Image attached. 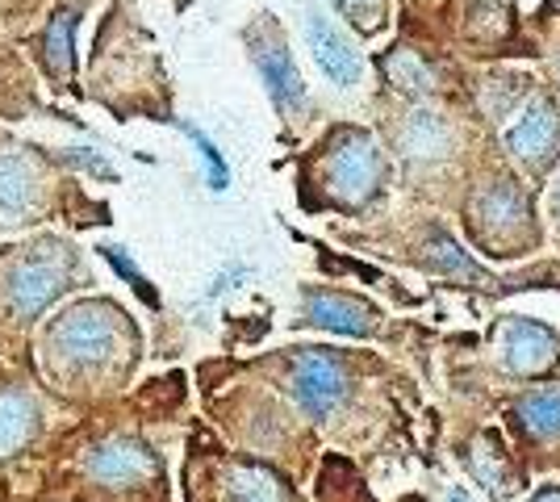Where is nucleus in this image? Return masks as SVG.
<instances>
[{
  "label": "nucleus",
  "instance_id": "obj_1",
  "mask_svg": "<svg viewBox=\"0 0 560 502\" xmlns=\"http://www.w3.org/2000/svg\"><path fill=\"white\" fill-rule=\"evenodd\" d=\"M381 180V151L369 135H343L335 151L327 155V189L335 201L343 206H360L369 201Z\"/></svg>",
  "mask_w": 560,
  "mask_h": 502
},
{
  "label": "nucleus",
  "instance_id": "obj_2",
  "mask_svg": "<svg viewBox=\"0 0 560 502\" xmlns=\"http://www.w3.org/2000/svg\"><path fill=\"white\" fill-rule=\"evenodd\" d=\"M55 352H63L68 364H101L117 348V318L96 302L71 306L59 323H55Z\"/></svg>",
  "mask_w": 560,
  "mask_h": 502
},
{
  "label": "nucleus",
  "instance_id": "obj_3",
  "mask_svg": "<svg viewBox=\"0 0 560 502\" xmlns=\"http://www.w3.org/2000/svg\"><path fill=\"white\" fill-rule=\"evenodd\" d=\"M348 389V377H343V364L330 357L327 348H310L293 360V394L302 402L305 415L314 419H327L330 410L339 407Z\"/></svg>",
  "mask_w": 560,
  "mask_h": 502
},
{
  "label": "nucleus",
  "instance_id": "obj_4",
  "mask_svg": "<svg viewBox=\"0 0 560 502\" xmlns=\"http://www.w3.org/2000/svg\"><path fill=\"white\" fill-rule=\"evenodd\" d=\"M63 293V256H25L9 268V306L22 314V318H34L43 314Z\"/></svg>",
  "mask_w": 560,
  "mask_h": 502
},
{
  "label": "nucleus",
  "instance_id": "obj_5",
  "mask_svg": "<svg viewBox=\"0 0 560 502\" xmlns=\"http://www.w3.org/2000/svg\"><path fill=\"white\" fill-rule=\"evenodd\" d=\"M305 43H310V55H314V63L323 68L330 84H339V89H351L360 72H364V63H360V50L348 43V34L339 30V25L330 22L327 13H310L305 17Z\"/></svg>",
  "mask_w": 560,
  "mask_h": 502
},
{
  "label": "nucleus",
  "instance_id": "obj_6",
  "mask_svg": "<svg viewBox=\"0 0 560 502\" xmlns=\"http://www.w3.org/2000/svg\"><path fill=\"white\" fill-rule=\"evenodd\" d=\"M89 474L114 490H126V486H139V481L155 478V456L147 444L130 440V435H114L105 444H96L89 453Z\"/></svg>",
  "mask_w": 560,
  "mask_h": 502
},
{
  "label": "nucleus",
  "instance_id": "obj_7",
  "mask_svg": "<svg viewBox=\"0 0 560 502\" xmlns=\"http://www.w3.org/2000/svg\"><path fill=\"white\" fill-rule=\"evenodd\" d=\"M506 147H511V155L518 160H527V164H539V160H548L552 151L560 147V109L552 101H532L514 126L506 130Z\"/></svg>",
  "mask_w": 560,
  "mask_h": 502
},
{
  "label": "nucleus",
  "instance_id": "obj_8",
  "mask_svg": "<svg viewBox=\"0 0 560 502\" xmlns=\"http://www.w3.org/2000/svg\"><path fill=\"white\" fill-rule=\"evenodd\" d=\"M252 59H256V72L259 80L268 84V96L277 109H298L305 101V84L298 68H293V55L284 50V43H268V38H256L252 43Z\"/></svg>",
  "mask_w": 560,
  "mask_h": 502
},
{
  "label": "nucleus",
  "instance_id": "obj_9",
  "mask_svg": "<svg viewBox=\"0 0 560 502\" xmlns=\"http://www.w3.org/2000/svg\"><path fill=\"white\" fill-rule=\"evenodd\" d=\"M305 318L314 327H327L335 335H360L373 331V306L355 302V297H343V293H305Z\"/></svg>",
  "mask_w": 560,
  "mask_h": 502
},
{
  "label": "nucleus",
  "instance_id": "obj_10",
  "mask_svg": "<svg viewBox=\"0 0 560 502\" xmlns=\"http://www.w3.org/2000/svg\"><path fill=\"white\" fill-rule=\"evenodd\" d=\"M552 348H557L552 331H544L532 318H514L502 331V364L511 373H536V369H544L552 360Z\"/></svg>",
  "mask_w": 560,
  "mask_h": 502
},
{
  "label": "nucleus",
  "instance_id": "obj_11",
  "mask_svg": "<svg viewBox=\"0 0 560 502\" xmlns=\"http://www.w3.org/2000/svg\"><path fill=\"white\" fill-rule=\"evenodd\" d=\"M38 172L18 151H0V222H22L34 210Z\"/></svg>",
  "mask_w": 560,
  "mask_h": 502
},
{
  "label": "nucleus",
  "instance_id": "obj_12",
  "mask_svg": "<svg viewBox=\"0 0 560 502\" xmlns=\"http://www.w3.org/2000/svg\"><path fill=\"white\" fill-rule=\"evenodd\" d=\"M397 143H401V151H406L410 160H440V155H447L452 130H447V121L440 118V114H431V109H415L410 118L401 121Z\"/></svg>",
  "mask_w": 560,
  "mask_h": 502
},
{
  "label": "nucleus",
  "instance_id": "obj_13",
  "mask_svg": "<svg viewBox=\"0 0 560 502\" xmlns=\"http://www.w3.org/2000/svg\"><path fill=\"white\" fill-rule=\"evenodd\" d=\"M514 419L518 428L536 440H557L560 435V389L548 385V389H532L514 402Z\"/></svg>",
  "mask_w": 560,
  "mask_h": 502
},
{
  "label": "nucleus",
  "instance_id": "obj_14",
  "mask_svg": "<svg viewBox=\"0 0 560 502\" xmlns=\"http://www.w3.org/2000/svg\"><path fill=\"white\" fill-rule=\"evenodd\" d=\"M477 214L486 218V231H490V235H506V231H514V226L527 218V201H523V192L514 189L511 180H498V185L486 189V197L477 201Z\"/></svg>",
  "mask_w": 560,
  "mask_h": 502
},
{
  "label": "nucleus",
  "instance_id": "obj_15",
  "mask_svg": "<svg viewBox=\"0 0 560 502\" xmlns=\"http://www.w3.org/2000/svg\"><path fill=\"white\" fill-rule=\"evenodd\" d=\"M30 431H34V407H30V398L4 389L0 394V456L22 448L25 440H30Z\"/></svg>",
  "mask_w": 560,
  "mask_h": 502
},
{
  "label": "nucleus",
  "instance_id": "obj_16",
  "mask_svg": "<svg viewBox=\"0 0 560 502\" xmlns=\"http://www.w3.org/2000/svg\"><path fill=\"white\" fill-rule=\"evenodd\" d=\"M231 499L234 502H284L280 481L259 465H234L231 469Z\"/></svg>",
  "mask_w": 560,
  "mask_h": 502
},
{
  "label": "nucleus",
  "instance_id": "obj_17",
  "mask_svg": "<svg viewBox=\"0 0 560 502\" xmlns=\"http://www.w3.org/2000/svg\"><path fill=\"white\" fill-rule=\"evenodd\" d=\"M385 72H389V80H394L401 93L410 96H427L435 89V75H431V68L422 63V55H415V50H394L389 63H385Z\"/></svg>",
  "mask_w": 560,
  "mask_h": 502
},
{
  "label": "nucleus",
  "instance_id": "obj_18",
  "mask_svg": "<svg viewBox=\"0 0 560 502\" xmlns=\"http://www.w3.org/2000/svg\"><path fill=\"white\" fill-rule=\"evenodd\" d=\"M180 130L192 139L197 155H201V164H206V185H210L213 192H226V185H231V167H226V160H222V151L213 147V139L201 130V126H192V121H180Z\"/></svg>",
  "mask_w": 560,
  "mask_h": 502
},
{
  "label": "nucleus",
  "instance_id": "obj_19",
  "mask_svg": "<svg viewBox=\"0 0 560 502\" xmlns=\"http://www.w3.org/2000/svg\"><path fill=\"white\" fill-rule=\"evenodd\" d=\"M71 30H75V13H59L47 30V55H50V68L59 75L71 72Z\"/></svg>",
  "mask_w": 560,
  "mask_h": 502
},
{
  "label": "nucleus",
  "instance_id": "obj_20",
  "mask_svg": "<svg viewBox=\"0 0 560 502\" xmlns=\"http://www.w3.org/2000/svg\"><path fill=\"white\" fill-rule=\"evenodd\" d=\"M101 256H105V260L114 264V268H117V272H121V277H126V281H130V285L139 289V293H142V302H151V306L160 302V297H155V289H151V281H147V277H142V272H139V264L130 260V256H126L121 247H114V243H105V247H101Z\"/></svg>",
  "mask_w": 560,
  "mask_h": 502
},
{
  "label": "nucleus",
  "instance_id": "obj_21",
  "mask_svg": "<svg viewBox=\"0 0 560 502\" xmlns=\"http://www.w3.org/2000/svg\"><path fill=\"white\" fill-rule=\"evenodd\" d=\"M431 252H435V260H440V268H447V272H481V268H477V264L468 260L465 252H460V247H456V243L452 240H444V235H440V240L431 243Z\"/></svg>",
  "mask_w": 560,
  "mask_h": 502
},
{
  "label": "nucleus",
  "instance_id": "obj_22",
  "mask_svg": "<svg viewBox=\"0 0 560 502\" xmlns=\"http://www.w3.org/2000/svg\"><path fill=\"white\" fill-rule=\"evenodd\" d=\"M532 502H560V490H539Z\"/></svg>",
  "mask_w": 560,
  "mask_h": 502
},
{
  "label": "nucleus",
  "instance_id": "obj_23",
  "mask_svg": "<svg viewBox=\"0 0 560 502\" xmlns=\"http://www.w3.org/2000/svg\"><path fill=\"white\" fill-rule=\"evenodd\" d=\"M444 502H468V494H465V490H447Z\"/></svg>",
  "mask_w": 560,
  "mask_h": 502
},
{
  "label": "nucleus",
  "instance_id": "obj_24",
  "mask_svg": "<svg viewBox=\"0 0 560 502\" xmlns=\"http://www.w3.org/2000/svg\"><path fill=\"white\" fill-rule=\"evenodd\" d=\"M348 4H369V0H348Z\"/></svg>",
  "mask_w": 560,
  "mask_h": 502
}]
</instances>
